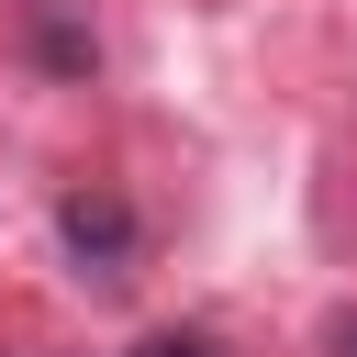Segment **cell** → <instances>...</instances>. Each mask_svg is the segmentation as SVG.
<instances>
[{
    "mask_svg": "<svg viewBox=\"0 0 357 357\" xmlns=\"http://www.w3.org/2000/svg\"><path fill=\"white\" fill-rule=\"evenodd\" d=\"M56 245H67V279H89V290H123L134 279V201L123 190H67L56 201Z\"/></svg>",
    "mask_w": 357,
    "mask_h": 357,
    "instance_id": "cell-1",
    "label": "cell"
},
{
    "mask_svg": "<svg viewBox=\"0 0 357 357\" xmlns=\"http://www.w3.org/2000/svg\"><path fill=\"white\" fill-rule=\"evenodd\" d=\"M0 33L33 78H89L100 67V11L89 0H0Z\"/></svg>",
    "mask_w": 357,
    "mask_h": 357,
    "instance_id": "cell-2",
    "label": "cell"
},
{
    "mask_svg": "<svg viewBox=\"0 0 357 357\" xmlns=\"http://www.w3.org/2000/svg\"><path fill=\"white\" fill-rule=\"evenodd\" d=\"M134 357H223V346H212V335H201V324H156V335H145V346H134Z\"/></svg>",
    "mask_w": 357,
    "mask_h": 357,
    "instance_id": "cell-3",
    "label": "cell"
},
{
    "mask_svg": "<svg viewBox=\"0 0 357 357\" xmlns=\"http://www.w3.org/2000/svg\"><path fill=\"white\" fill-rule=\"evenodd\" d=\"M324 357H357V312H335V324H324Z\"/></svg>",
    "mask_w": 357,
    "mask_h": 357,
    "instance_id": "cell-4",
    "label": "cell"
}]
</instances>
